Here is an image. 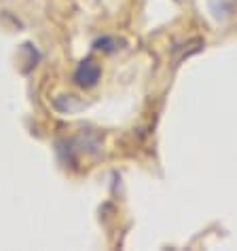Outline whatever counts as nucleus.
Wrapping results in <instances>:
<instances>
[{
	"label": "nucleus",
	"instance_id": "obj_1",
	"mask_svg": "<svg viewBox=\"0 0 237 251\" xmlns=\"http://www.w3.org/2000/svg\"><path fill=\"white\" fill-rule=\"evenodd\" d=\"M102 80V66L97 64L93 57H85L83 61H79V66L74 68L72 74V82L83 91H89V89H95Z\"/></svg>",
	"mask_w": 237,
	"mask_h": 251
},
{
	"label": "nucleus",
	"instance_id": "obj_2",
	"mask_svg": "<svg viewBox=\"0 0 237 251\" xmlns=\"http://www.w3.org/2000/svg\"><path fill=\"white\" fill-rule=\"evenodd\" d=\"M93 49H95V51H102V53L110 55V53H117L121 47H118V40L115 36H100L93 43Z\"/></svg>",
	"mask_w": 237,
	"mask_h": 251
}]
</instances>
